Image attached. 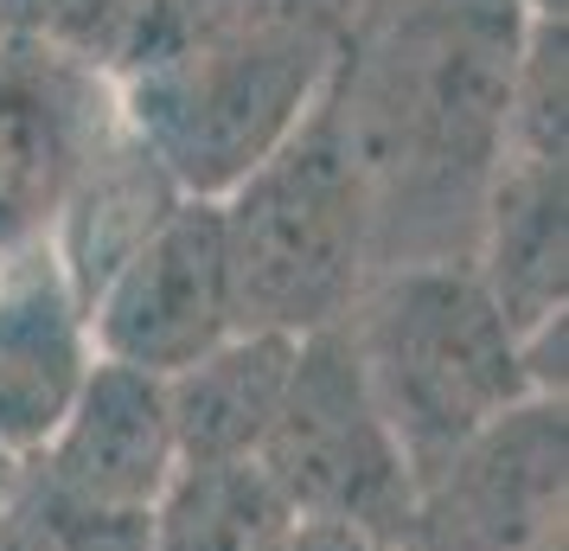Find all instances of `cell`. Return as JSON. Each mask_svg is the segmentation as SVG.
<instances>
[{
    "label": "cell",
    "mask_w": 569,
    "mask_h": 551,
    "mask_svg": "<svg viewBox=\"0 0 569 551\" xmlns=\"http://www.w3.org/2000/svg\"><path fill=\"white\" fill-rule=\"evenodd\" d=\"M525 0H359L327 78V122L371 211L378 269L467 263L506 155Z\"/></svg>",
    "instance_id": "obj_1"
},
{
    "label": "cell",
    "mask_w": 569,
    "mask_h": 551,
    "mask_svg": "<svg viewBox=\"0 0 569 551\" xmlns=\"http://www.w3.org/2000/svg\"><path fill=\"white\" fill-rule=\"evenodd\" d=\"M339 39L333 0H231L160 27L116 71L122 129L186 199H224L313 116Z\"/></svg>",
    "instance_id": "obj_2"
},
{
    "label": "cell",
    "mask_w": 569,
    "mask_h": 551,
    "mask_svg": "<svg viewBox=\"0 0 569 551\" xmlns=\"http://www.w3.org/2000/svg\"><path fill=\"white\" fill-rule=\"evenodd\" d=\"M339 334L410 474H429L448 449H461L518 397H538L518 360L512 321L492 308L467 263L378 269Z\"/></svg>",
    "instance_id": "obj_3"
},
{
    "label": "cell",
    "mask_w": 569,
    "mask_h": 551,
    "mask_svg": "<svg viewBox=\"0 0 569 551\" xmlns=\"http://www.w3.org/2000/svg\"><path fill=\"white\" fill-rule=\"evenodd\" d=\"M211 206L224 232L243 334L313 341L346 327L365 283L378 276V250H371L365 186L327 109L313 104L308 122Z\"/></svg>",
    "instance_id": "obj_4"
},
{
    "label": "cell",
    "mask_w": 569,
    "mask_h": 551,
    "mask_svg": "<svg viewBox=\"0 0 569 551\" xmlns=\"http://www.w3.org/2000/svg\"><path fill=\"white\" fill-rule=\"evenodd\" d=\"M257 462L295 520L346 525L371 545L403 551L416 474L365 392V372L339 327L295 346V372Z\"/></svg>",
    "instance_id": "obj_5"
},
{
    "label": "cell",
    "mask_w": 569,
    "mask_h": 551,
    "mask_svg": "<svg viewBox=\"0 0 569 551\" xmlns=\"http://www.w3.org/2000/svg\"><path fill=\"white\" fill-rule=\"evenodd\" d=\"M569 520V404L518 397L416 474L403 551H557Z\"/></svg>",
    "instance_id": "obj_6"
},
{
    "label": "cell",
    "mask_w": 569,
    "mask_h": 551,
    "mask_svg": "<svg viewBox=\"0 0 569 551\" xmlns=\"http://www.w3.org/2000/svg\"><path fill=\"white\" fill-rule=\"evenodd\" d=\"M237 327L231 263L211 199H180L90 295V346L109 366L173 378Z\"/></svg>",
    "instance_id": "obj_7"
},
{
    "label": "cell",
    "mask_w": 569,
    "mask_h": 551,
    "mask_svg": "<svg viewBox=\"0 0 569 551\" xmlns=\"http://www.w3.org/2000/svg\"><path fill=\"white\" fill-rule=\"evenodd\" d=\"M116 129L122 109L103 71L0 39V257L52 237L71 186Z\"/></svg>",
    "instance_id": "obj_8"
},
{
    "label": "cell",
    "mask_w": 569,
    "mask_h": 551,
    "mask_svg": "<svg viewBox=\"0 0 569 551\" xmlns=\"http://www.w3.org/2000/svg\"><path fill=\"white\" fill-rule=\"evenodd\" d=\"M46 494L90 506L103 520H141L160 506L167 481L180 474V443L167 417V385L148 372L97 360L78 404L64 411L52 443L27 462Z\"/></svg>",
    "instance_id": "obj_9"
},
{
    "label": "cell",
    "mask_w": 569,
    "mask_h": 551,
    "mask_svg": "<svg viewBox=\"0 0 569 551\" xmlns=\"http://www.w3.org/2000/svg\"><path fill=\"white\" fill-rule=\"evenodd\" d=\"M97 366L90 308L58 269L52 244L0 257V455L32 462L52 443Z\"/></svg>",
    "instance_id": "obj_10"
},
{
    "label": "cell",
    "mask_w": 569,
    "mask_h": 551,
    "mask_svg": "<svg viewBox=\"0 0 569 551\" xmlns=\"http://www.w3.org/2000/svg\"><path fill=\"white\" fill-rule=\"evenodd\" d=\"M467 269L512 321V334L569 315V160H499Z\"/></svg>",
    "instance_id": "obj_11"
},
{
    "label": "cell",
    "mask_w": 569,
    "mask_h": 551,
    "mask_svg": "<svg viewBox=\"0 0 569 551\" xmlns=\"http://www.w3.org/2000/svg\"><path fill=\"white\" fill-rule=\"evenodd\" d=\"M295 346L282 334H231L206 360L160 378L180 462H250L276 423V404L295 372Z\"/></svg>",
    "instance_id": "obj_12"
},
{
    "label": "cell",
    "mask_w": 569,
    "mask_h": 551,
    "mask_svg": "<svg viewBox=\"0 0 569 551\" xmlns=\"http://www.w3.org/2000/svg\"><path fill=\"white\" fill-rule=\"evenodd\" d=\"M180 199L186 193L160 174V160L148 155L129 129H116L103 148H97V160L83 167V180L71 186V199L58 211L52 237H46L58 269H64L71 289L83 295V308H90V295L109 283V269L129 257L134 244L154 232Z\"/></svg>",
    "instance_id": "obj_13"
},
{
    "label": "cell",
    "mask_w": 569,
    "mask_h": 551,
    "mask_svg": "<svg viewBox=\"0 0 569 551\" xmlns=\"http://www.w3.org/2000/svg\"><path fill=\"white\" fill-rule=\"evenodd\" d=\"M295 525L262 462H180L148 513V551H276Z\"/></svg>",
    "instance_id": "obj_14"
},
{
    "label": "cell",
    "mask_w": 569,
    "mask_h": 551,
    "mask_svg": "<svg viewBox=\"0 0 569 551\" xmlns=\"http://www.w3.org/2000/svg\"><path fill=\"white\" fill-rule=\"evenodd\" d=\"M506 155L569 160V27H563V13H531L525 20L518 65H512V97H506Z\"/></svg>",
    "instance_id": "obj_15"
},
{
    "label": "cell",
    "mask_w": 569,
    "mask_h": 551,
    "mask_svg": "<svg viewBox=\"0 0 569 551\" xmlns=\"http://www.w3.org/2000/svg\"><path fill=\"white\" fill-rule=\"evenodd\" d=\"M148 0H0V39L78 58L116 83Z\"/></svg>",
    "instance_id": "obj_16"
},
{
    "label": "cell",
    "mask_w": 569,
    "mask_h": 551,
    "mask_svg": "<svg viewBox=\"0 0 569 551\" xmlns=\"http://www.w3.org/2000/svg\"><path fill=\"white\" fill-rule=\"evenodd\" d=\"M276 551H385L371 545V539H359V532H346V525H313V520H295L282 532V545Z\"/></svg>",
    "instance_id": "obj_17"
},
{
    "label": "cell",
    "mask_w": 569,
    "mask_h": 551,
    "mask_svg": "<svg viewBox=\"0 0 569 551\" xmlns=\"http://www.w3.org/2000/svg\"><path fill=\"white\" fill-rule=\"evenodd\" d=\"M333 7H339V13H352V7H359V0H333Z\"/></svg>",
    "instance_id": "obj_18"
},
{
    "label": "cell",
    "mask_w": 569,
    "mask_h": 551,
    "mask_svg": "<svg viewBox=\"0 0 569 551\" xmlns=\"http://www.w3.org/2000/svg\"><path fill=\"white\" fill-rule=\"evenodd\" d=\"M557 551H569V545H557Z\"/></svg>",
    "instance_id": "obj_19"
}]
</instances>
